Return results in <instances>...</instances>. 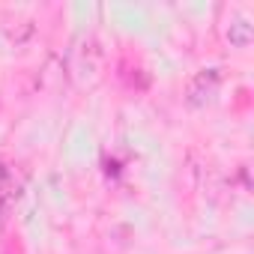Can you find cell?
<instances>
[{
  "label": "cell",
  "instance_id": "1",
  "mask_svg": "<svg viewBox=\"0 0 254 254\" xmlns=\"http://www.w3.org/2000/svg\"><path fill=\"white\" fill-rule=\"evenodd\" d=\"M12 197H15V180H12L9 168L0 162V212L12 203Z\"/></svg>",
  "mask_w": 254,
  "mask_h": 254
}]
</instances>
